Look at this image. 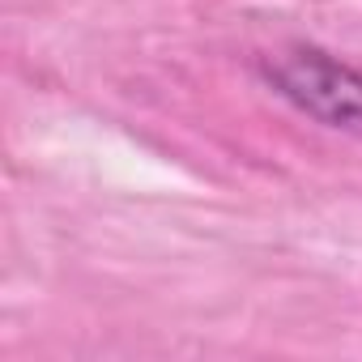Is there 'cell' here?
I'll return each mask as SVG.
<instances>
[{
  "label": "cell",
  "instance_id": "6da1fadb",
  "mask_svg": "<svg viewBox=\"0 0 362 362\" xmlns=\"http://www.w3.org/2000/svg\"><path fill=\"white\" fill-rule=\"evenodd\" d=\"M260 77L307 119L362 141V69L320 47H286L260 60Z\"/></svg>",
  "mask_w": 362,
  "mask_h": 362
}]
</instances>
